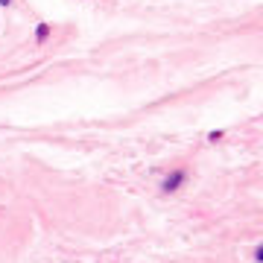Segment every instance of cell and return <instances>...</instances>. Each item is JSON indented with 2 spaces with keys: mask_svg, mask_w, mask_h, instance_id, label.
I'll use <instances>...</instances> for the list:
<instances>
[{
  "mask_svg": "<svg viewBox=\"0 0 263 263\" xmlns=\"http://www.w3.org/2000/svg\"><path fill=\"white\" fill-rule=\"evenodd\" d=\"M181 181H184V173H173V176H170L167 181H164V190H176L181 184Z\"/></svg>",
  "mask_w": 263,
  "mask_h": 263,
  "instance_id": "obj_1",
  "label": "cell"
},
{
  "mask_svg": "<svg viewBox=\"0 0 263 263\" xmlns=\"http://www.w3.org/2000/svg\"><path fill=\"white\" fill-rule=\"evenodd\" d=\"M0 3H3V6H9V0H0Z\"/></svg>",
  "mask_w": 263,
  "mask_h": 263,
  "instance_id": "obj_3",
  "label": "cell"
},
{
  "mask_svg": "<svg viewBox=\"0 0 263 263\" xmlns=\"http://www.w3.org/2000/svg\"><path fill=\"white\" fill-rule=\"evenodd\" d=\"M257 260L263 263V246H260V249H257Z\"/></svg>",
  "mask_w": 263,
  "mask_h": 263,
  "instance_id": "obj_2",
  "label": "cell"
}]
</instances>
